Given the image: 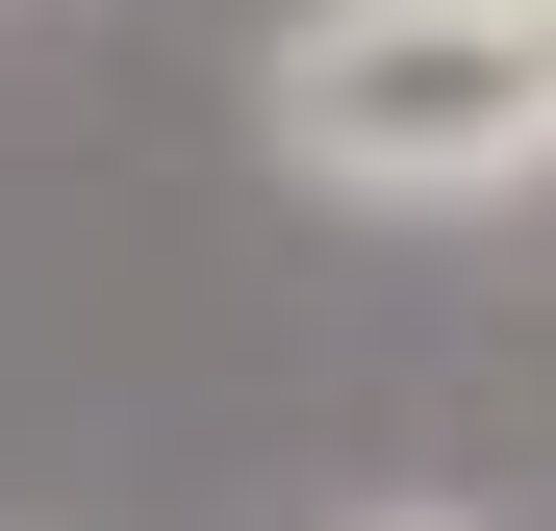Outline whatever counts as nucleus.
Masks as SVG:
<instances>
[{
    "mask_svg": "<svg viewBox=\"0 0 556 531\" xmlns=\"http://www.w3.org/2000/svg\"><path fill=\"white\" fill-rule=\"evenodd\" d=\"M253 152L304 203H506L556 177V26L531 0H304L253 51Z\"/></svg>",
    "mask_w": 556,
    "mask_h": 531,
    "instance_id": "1",
    "label": "nucleus"
},
{
    "mask_svg": "<svg viewBox=\"0 0 556 531\" xmlns=\"http://www.w3.org/2000/svg\"><path fill=\"white\" fill-rule=\"evenodd\" d=\"M380 531H455V506H380Z\"/></svg>",
    "mask_w": 556,
    "mask_h": 531,
    "instance_id": "2",
    "label": "nucleus"
},
{
    "mask_svg": "<svg viewBox=\"0 0 556 531\" xmlns=\"http://www.w3.org/2000/svg\"><path fill=\"white\" fill-rule=\"evenodd\" d=\"M531 26H556V0H531Z\"/></svg>",
    "mask_w": 556,
    "mask_h": 531,
    "instance_id": "3",
    "label": "nucleus"
}]
</instances>
